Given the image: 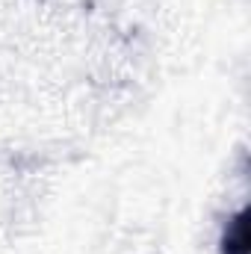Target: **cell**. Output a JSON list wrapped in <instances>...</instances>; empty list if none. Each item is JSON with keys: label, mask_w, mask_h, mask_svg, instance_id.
<instances>
[{"label": "cell", "mask_w": 251, "mask_h": 254, "mask_svg": "<svg viewBox=\"0 0 251 254\" xmlns=\"http://www.w3.org/2000/svg\"><path fill=\"white\" fill-rule=\"evenodd\" d=\"M251 237H249V213H240L228 231H225V240H222V252L225 254H249Z\"/></svg>", "instance_id": "6da1fadb"}]
</instances>
